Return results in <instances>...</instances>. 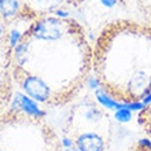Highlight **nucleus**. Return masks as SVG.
Returning a JSON list of instances; mask_svg holds the SVG:
<instances>
[{
    "label": "nucleus",
    "instance_id": "f257e3e1",
    "mask_svg": "<svg viewBox=\"0 0 151 151\" xmlns=\"http://www.w3.org/2000/svg\"><path fill=\"white\" fill-rule=\"evenodd\" d=\"M92 58V44L77 21L37 17L12 44L14 87L35 102L65 106L83 91Z\"/></svg>",
    "mask_w": 151,
    "mask_h": 151
},
{
    "label": "nucleus",
    "instance_id": "f03ea898",
    "mask_svg": "<svg viewBox=\"0 0 151 151\" xmlns=\"http://www.w3.org/2000/svg\"><path fill=\"white\" fill-rule=\"evenodd\" d=\"M92 48V73L110 99L135 104L151 93V25L133 19L110 22Z\"/></svg>",
    "mask_w": 151,
    "mask_h": 151
},
{
    "label": "nucleus",
    "instance_id": "7ed1b4c3",
    "mask_svg": "<svg viewBox=\"0 0 151 151\" xmlns=\"http://www.w3.org/2000/svg\"><path fill=\"white\" fill-rule=\"evenodd\" d=\"M70 118L84 124V131L78 132L74 139L78 151H106V136L113 131L114 118L102 106L87 96L72 110Z\"/></svg>",
    "mask_w": 151,
    "mask_h": 151
},
{
    "label": "nucleus",
    "instance_id": "20e7f679",
    "mask_svg": "<svg viewBox=\"0 0 151 151\" xmlns=\"http://www.w3.org/2000/svg\"><path fill=\"white\" fill-rule=\"evenodd\" d=\"M11 52L12 36L10 25L0 15V117L7 113L14 89Z\"/></svg>",
    "mask_w": 151,
    "mask_h": 151
},
{
    "label": "nucleus",
    "instance_id": "39448f33",
    "mask_svg": "<svg viewBox=\"0 0 151 151\" xmlns=\"http://www.w3.org/2000/svg\"><path fill=\"white\" fill-rule=\"evenodd\" d=\"M137 122L140 124V127L143 128V131L147 133V136L151 139V100L139 111Z\"/></svg>",
    "mask_w": 151,
    "mask_h": 151
},
{
    "label": "nucleus",
    "instance_id": "423d86ee",
    "mask_svg": "<svg viewBox=\"0 0 151 151\" xmlns=\"http://www.w3.org/2000/svg\"><path fill=\"white\" fill-rule=\"evenodd\" d=\"M128 151H151V140H140V142H136Z\"/></svg>",
    "mask_w": 151,
    "mask_h": 151
},
{
    "label": "nucleus",
    "instance_id": "0eeeda50",
    "mask_svg": "<svg viewBox=\"0 0 151 151\" xmlns=\"http://www.w3.org/2000/svg\"><path fill=\"white\" fill-rule=\"evenodd\" d=\"M0 151H3V150H0Z\"/></svg>",
    "mask_w": 151,
    "mask_h": 151
}]
</instances>
